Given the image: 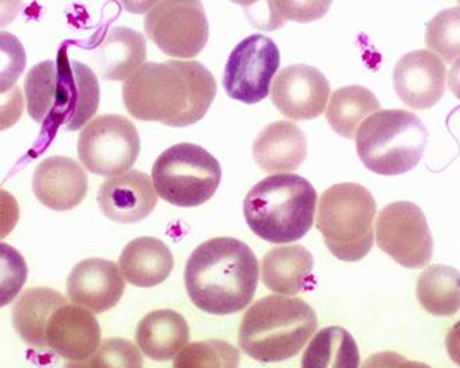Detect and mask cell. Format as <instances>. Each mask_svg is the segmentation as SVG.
<instances>
[{"mask_svg":"<svg viewBox=\"0 0 460 368\" xmlns=\"http://www.w3.org/2000/svg\"><path fill=\"white\" fill-rule=\"evenodd\" d=\"M24 90L29 115L48 130H80L100 107L97 75L84 63L70 60L65 48L55 62L45 60L30 70Z\"/></svg>","mask_w":460,"mask_h":368,"instance_id":"3957f363","label":"cell"},{"mask_svg":"<svg viewBox=\"0 0 460 368\" xmlns=\"http://www.w3.org/2000/svg\"><path fill=\"white\" fill-rule=\"evenodd\" d=\"M119 266L134 286L154 287L171 276L174 259L169 247L155 238L134 239L121 251Z\"/></svg>","mask_w":460,"mask_h":368,"instance_id":"603a6c76","label":"cell"},{"mask_svg":"<svg viewBox=\"0 0 460 368\" xmlns=\"http://www.w3.org/2000/svg\"><path fill=\"white\" fill-rule=\"evenodd\" d=\"M239 362L236 347L224 340H206L184 346L173 365L176 368H234L239 367Z\"/></svg>","mask_w":460,"mask_h":368,"instance_id":"83f0119b","label":"cell"},{"mask_svg":"<svg viewBox=\"0 0 460 368\" xmlns=\"http://www.w3.org/2000/svg\"><path fill=\"white\" fill-rule=\"evenodd\" d=\"M84 169L72 158L50 156L35 168L32 191L42 206L53 211H70L87 196Z\"/></svg>","mask_w":460,"mask_h":368,"instance_id":"ac0fdd59","label":"cell"},{"mask_svg":"<svg viewBox=\"0 0 460 368\" xmlns=\"http://www.w3.org/2000/svg\"><path fill=\"white\" fill-rule=\"evenodd\" d=\"M331 95L327 77L308 65L287 66L275 77L270 100L285 118L297 122L315 119Z\"/></svg>","mask_w":460,"mask_h":368,"instance_id":"4fadbf2b","label":"cell"},{"mask_svg":"<svg viewBox=\"0 0 460 368\" xmlns=\"http://www.w3.org/2000/svg\"><path fill=\"white\" fill-rule=\"evenodd\" d=\"M158 197L150 176L128 171L103 181L97 200L101 213L111 221L137 223L153 214Z\"/></svg>","mask_w":460,"mask_h":368,"instance_id":"2e32d148","label":"cell"},{"mask_svg":"<svg viewBox=\"0 0 460 368\" xmlns=\"http://www.w3.org/2000/svg\"><path fill=\"white\" fill-rule=\"evenodd\" d=\"M140 148L137 128L125 116H98L78 136V158L93 175L128 172L137 161Z\"/></svg>","mask_w":460,"mask_h":368,"instance_id":"9c48e42d","label":"cell"},{"mask_svg":"<svg viewBox=\"0 0 460 368\" xmlns=\"http://www.w3.org/2000/svg\"><path fill=\"white\" fill-rule=\"evenodd\" d=\"M317 327V314L305 300L267 296L243 317L240 349L257 362L280 363L297 356Z\"/></svg>","mask_w":460,"mask_h":368,"instance_id":"5b68a950","label":"cell"},{"mask_svg":"<svg viewBox=\"0 0 460 368\" xmlns=\"http://www.w3.org/2000/svg\"><path fill=\"white\" fill-rule=\"evenodd\" d=\"M252 156L264 172H296L307 156V140L296 123L279 120L267 126L255 138Z\"/></svg>","mask_w":460,"mask_h":368,"instance_id":"d6986e66","label":"cell"},{"mask_svg":"<svg viewBox=\"0 0 460 368\" xmlns=\"http://www.w3.org/2000/svg\"><path fill=\"white\" fill-rule=\"evenodd\" d=\"M136 340L141 352L154 362H169L190 340L183 315L173 310H155L138 322Z\"/></svg>","mask_w":460,"mask_h":368,"instance_id":"7402d4cb","label":"cell"},{"mask_svg":"<svg viewBox=\"0 0 460 368\" xmlns=\"http://www.w3.org/2000/svg\"><path fill=\"white\" fill-rule=\"evenodd\" d=\"M417 299L429 314L449 317L460 310V272L436 264L421 272L417 281Z\"/></svg>","mask_w":460,"mask_h":368,"instance_id":"484cf974","label":"cell"},{"mask_svg":"<svg viewBox=\"0 0 460 368\" xmlns=\"http://www.w3.org/2000/svg\"><path fill=\"white\" fill-rule=\"evenodd\" d=\"M426 44L445 62L460 59V6L442 10L427 24Z\"/></svg>","mask_w":460,"mask_h":368,"instance_id":"f1b7e54d","label":"cell"},{"mask_svg":"<svg viewBox=\"0 0 460 368\" xmlns=\"http://www.w3.org/2000/svg\"><path fill=\"white\" fill-rule=\"evenodd\" d=\"M123 272L116 262L88 258L78 262L66 285L67 296L77 306L102 314L113 309L125 294Z\"/></svg>","mask_w":460,"mask_h":368,"instance_id":"9a60e30c","label":"cell"},{"mask_svg":"<svg viewBox=\"0 0 460 368\" xmlns=\"http://www.w3.org/2000/svg\"><path fill=\"white\" fill-rule=\"evenodd\" d=\"M270 22L268 24L267 31H274L280 25L285 24L287 20H296V22H305L313 20L321 19L323 13L330 9V2H270Z\"/></svg>","mask_w":460,"mask_h":368,"instance_id":"4dcf8cb0","label":"cell"},{"mask_svg":"<svg viewBox=\"0 0 460 368\" xmlns=\"http://www.w3.org/2000/svg\"><path fill=\"white\" fill-rule=\"evenodd\" d=\"M429 131L414 113L378 110L361 123L356 148L364 166L383 176L408 173L420 162Z\"/></svg>","mask_w":460,"mask_h":368,"instance_id":"8992f818","label":"cell"},{"mask_svg":"<svg viewBox=\"0 0 460 368\" xmlns=\"http://www.w3.org/2000/svg\"><path fill=\"white\" fill-rule=\"evenodd\" d=\"M146 59V38L128 27H113L93 50V67L98 74L113 82H126Z\"/></svg>","mask_w":460,"mask_h":368,"instance_id":"ffe728a7","label":"cell"},{"mask_svg":"<svg viewBox=\"0 0 460 368\" xmlns=\"http://www.w3.org/2000/svg\"><path fill=\"white\" fill-rule=\"evenodd\" d=\"M280 66V54L270 38L261 34L244 38L232 50L224 73V88L232 100L247 105L270 95V83Z\"/></svg>","mask_w":460,"mask_h":368,"instance_id":"7c38bea8","label":"cell"},{"mask_svg":"<svg viewBox=\"0 0 460 368\" xmlns=\"http://www.w3.org/2000/svg\"><path fill=\"white\" fill-rule=\"evenodd\" d=\"M100 345V324L90 310L67 303L53 312L47 327V347L55 355L67 362H85Z\"/></svg>","mask_w":460,"mask_h":368,"instance_id":"e0dca14e","label":"cell"},{"mask_svg":"<svg viewBox=\"0 0 460 368\" xmlns=\"http://www.w3.org/2000/svg\"><path fill=\"white\" fill-rule=\"evenodd\" d=\"M360 352L355 337L345 328H323L303 355V368H358Z\"/></svg>","mask_w":460,"mask_h":368,"instance_id":"4316f807","label":"cell"},{"mask_svg":"<svg viewBox=\"0 0 460 368\" xmlns=\"http://www.w3.org/2000/svg\"><path fill=\"white\" fill-rule=\"evenodd\" d=\"M67 299L49 287H31L19 297L12 310L13 325L25 344L47 347V327L53 312Z\"/></svg>","mask_w":460,"mask_h":368,"instance_id":"cb8c5ba5","label":"cell"},{"mask_svg":"<svg viewBox=\"0 0 460 368\" xmlns=\"http://www.w3.org/2000/svg\"><path fill=\"white\" fill-rule=\"evenodd\" d=\"M380 110V102L368 88L349 85L331 95L325 116L335 133L353 140L361 123Z\"/></svg>","mask_w":460,"mask_h":368,"instance_id":"d4e9b609","label":"cell"},{"mask_svg":"<svg viewBox=\"0 0 460 368\" xmlns=\"http://www.w3.org/2000/svg\"><path fill=\"white\" fill-rule=\"evenodd\" d=\"M314 258L302 244L270 250L261 261V279L267 289L285 296H296L313 281Z\"/></svg>","mask_w":460,"mask_h":368,"instance_id":"44dd1931","label":"cell"},{"mask_svg":"<svg viewBox=\"0 0 460 368\" xmlns=\"http://www.w3.org/2000/svg\"><path fill=\"white\" fill-rule=\"evenodd\" d=\"M376 241L384 253L404 268L429 266L434 241L420 206L409 201L389 204L376 218Z\"/></svg>","mask_w":460,"mask_h":368,"instance_id":"8fae6325","label":"cell"},{"mask_svg":"<svg viewBox=\"0 0 460 368\" xmlns=\"http://www.w3.org/2000/svg\"><path fill=\"white\" fill-rule=\"evenodd\" d=\"M144 30L164 54L181 59H194L209 37L206 10L196 0L159 2L146 13Z\"/></svg>","mask_w":460,"mask_h":368,"instance_id":"30bf717a","label":"cell"},{"mask_svg":"<svg viewBox=\"0 0 460 368\" xmlns=\"http://www.w3.org/2000/svg\"><path fill=\"white\" fill-rule=\"evenodd\" d=\"M215 95L214 75L196 60L144 63L123 84V102L134 119L171 127L199 122Z\"/></svg>","mask_w":460,"mask_h":368,"instance_id":"6da1fadb","label":"cell"},{"mask_svg":"<svg viewBox=\"0 0 460 368\" xmlns=\"http://www.w3.org/2000/svg\"><path fill=\"white\" fill-rule=\"evenodd\" d=\"M447 67L431 50H413L404 55L394 69V87L402 102L411 110L436 107L444 97Z\"/></svg>","mask_w":460,"mask_h":368,"instance_id":"5bb4252c","label":"cell"},{"mask_svg":"<svg viewBox=\"0 0 460 368\" xmlns=\"http://www.w3.org/2000/svg\"><path fill=\"white\" fill-rule=\"evenodd\" d=\"M259 279V259L234 238L199 244L184 269L187 294L194 306L212 315L234 314L249 307Z\"/></svg>","mask_w":460,"mask_h":368,"instance_id":"7a4b0ae2","label":"cell"},{"mask_svg":"<svg viewBox=\"0 0 460 368\" xmlns=\"http://www.w3.org/2000/svg\"><path fill=\"white\" fill-rule=\"evenodd\" d=\"M317 191L307 179L277 173L262 179L247 193L244 218L252 233L274 244L305 238L314 225Z\"/></svg>","mask_w":460,"mask_h":368,"instance_id":"277c9868","label":"cell"},{"mask_svg":"<svg viewBox=\"0 0 460 368\" xmlns=\"http://www.w3.org/2000/svg\"><path fill=\"white\" fill-rule=\"evenodd\" d=\"M448 85L455 97L460 100V59H457L449 70Z\"/></svg>","mask_w":460,"mask_h":368,"instance_id":"d6a6232c","label":"cell"},{"mask_svg":"<svg viewBox=\"0 0 460 368\" xmlns=\"http://www.w3.org/2000/svg\"><path fill=\"white\" fill-rule=\"evenodd\" d=\"M72 367L98 368H140L143 367V357L137 347L125 339H105L85 362L70 364ZM69 367V365H67Z\"/></svg>","mask_w":460,"mask_h":368,"instance_id":"f546056e","label":"cell"},{"mask_svg":"<svg viewBox=\"0 0 460 368\" xmlns=\"http://www.w3.org/2000/svg\"><path fill=\"white\" fill-rule=\"evenodd\" d=\"M376 214L373 194L361 184H333L321 196L317 229L332 256L358 262L373 249Z\"/></svg>","mask_w":460,"mask_h":368,"instance_id":"52a82bcc","label":"cell"},{"mask_svg":"<svg viewBox=\"0 0 460 368\" xmlns=\"http://www.w3.org/2000/svg\"><path fill=\"white\" fill-rule=\"evenodd\" d=\"M221 179L218 160L197 144H176L164 151L153 166L158 196L181 208H193L211 200Z\"/></svg>","mask_w":460,"mask_h":368,"instance_id":"ba28073f","label":"cell"},{"mask_svg":"<svg viewBox=\"0 0 460 368\" xmlns=\"http://www.w3.org/2000/svg\"><path fill=\"white\" fill-rule=\"evenodd\" d=\"M445 345H447V350H448L452 362L460 367V321L451 328V331L447 335Z\"/></svg>","mask_w":460,"mask_h":368,"instance_id":"1f68e13d","label":"cell"}]
</instances>
